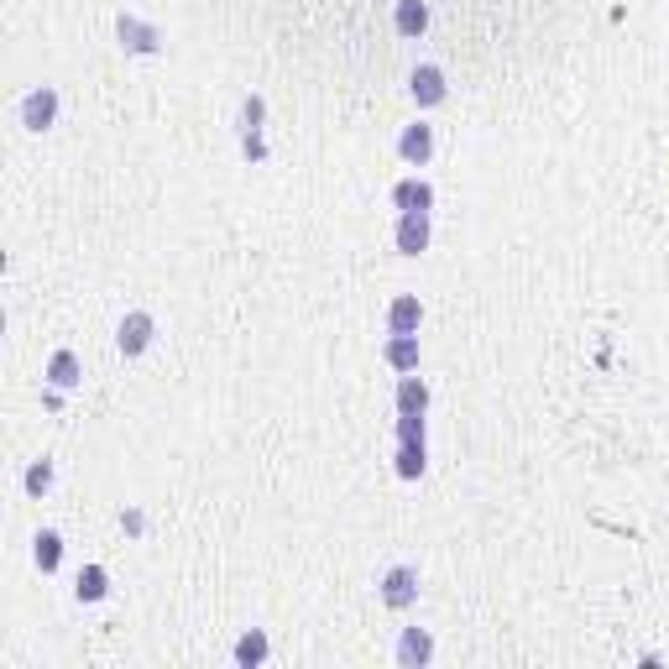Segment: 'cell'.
Here are the masks:
<instances>
[{"instance_id":"cell-1","label":"cell","mask_w":669,"mask_h":669,"mask_svg":"<svg viewBox=\"0 0 669 669\" xmlns=\"http://www.w3.org/2000/svg\"><path fill=\"white\" fill-rule=\"evenodd\" d=\"M21 126L27 131H53L58 126V89L53 84H37L21 95Z\"/></svg>"},{"instance_id":"cell-2","label":"cell","mask_w":669,"mask_h":669,"mask_svg":"<svg viewBox=\"0 0 669 669\" xmlns=\"http://www.w3.org/2000/svg\"><path fill=\"white\" fill-rule=\"evenodd\" d=\"M115 37H121L126 53H163V32H157L152 21H142L136 11H121V16H115Z\"/></svg>"},{"instance_id":"cell-3","label":"cell","mask_w":669,"mask_h":669,"mask_svg":"<svg viewBox=\"0 0 669 669\" xmlns=\"http://www.w3.org/2000/svg\"><path fill=\"white\" fill-rule=\"evenodd\" d=\"M262 121H267V100H262V95H246V100H241V115H236V126H241V147H246L251 163H262V157H267Z\"/></svg>"},{"instance_id":"cell-4","label":"cell","mask_w":669,"mask_h":669,"mask_svg":"<svg viewBox=\"0 0 669 669\" xmlns=\"http://www.w3.org/2000/svg\"><path fill=\"white\" fill-rule=\"evenodd\" d=\"M382 602L392 607V612H408L413 602H419V570L413 565H392L387 575H382Z\"/></svg>"},{"instance_id":"cell-5","label":"cell","mask_w":669,"mask_h":669,"mask_svg":"<svg viewBox=\"0 0 669 669\" xmlns=\"http://www.w3.org/2000/svg\"><path fill=\"white\" fill-rule=\"evenodd\" d=\"M408 95H413V105L419 110H434V105H445V95H450V84H445V68H434V63H419L408 74Z\"/></svg>"},{"instance_id":"cell-6","label":"cell","mask_w":669,"mask_h":669,"mask_svg":"<svg viewBox=\"0 0 669 669\" xmlns=\"http://www.w3.org/2000/svg\"><path fill=\"white\" fill-rule=\"evenodd\" d=\"M152 335H157V319L147 309H131L121 319V330H115V345H121V356H142L152 345Z\"/></svg>"},{"instance_id":"cell-7","label":"cell","mask_w":669,"mask_h":669,"mask_svg":"<svg viewBox=\"0 0 669 669\" xmlns=\"http://www.w3.org/2000/svg\"><path fill=\"white\" fill-rule=\"evenodd\" d=\"M419 325H424V304L413 293L387 304V335H419Z\"/></svg>"},{"instance_id":"cell-8","label":"cell","mask_w":669,"mask_h":669,"mask_svg":"<svg viewBox=\"0 0 669 669\" xmlns=\"http://www.w3.org/2000/svg\"><path fill=\"white\" fill-rule=\"evenodd\" d=\"M398 152H403V163H413V168H424L429 157H434V126H424V121H413V126H403V136H398Z\"/></svg>"},{"instance_id":"cell-9","label":"cell","mask_w":669,"mask_h":669,"mask_svg":"<svg viewBox=\"0 0 669 669\" xmlns=\"http://www.w3.org/2000/svg\"><path fill=\"white\" fill-rule=\"evenodd\" d=\"M398 251L403 257H419V251H429V210H419V215H403L398 220Z\"/></svg>"},{"instance_id":"cell-10","label":"cell","mask_w":669,"mask_h":669,"mask_svg":"<svg viewBox=\"0 0 669 669\" xmlns=\"http://www.w3.org/2000/svg\"><path fill=\"white\" fill-rule=\"evenodd\" d=\"M392 204H398L403 215H419V210H434V189L424 178H403V183H392Z\"/></svg>"},{"instance_id":"cell-11","label":"cell","mask_w":669,"mask_h":669,"mask_svg":"<svg viewBox=\"0 0 669 669\" xmlns=\"http://www.w3.org/2000/svg\"><path fill=\"white\" fill-rule=\"evenodd\" d=\"M434 659V638L424 633V628H403V638H398V664L403 669H424Z\"/></svg>"},{"instance_id":"cell-12","label":"cell","mask_w":669,"mask_h":669,"mask_svg":"<svg viewBox=\"0 0 669 669\" xmlns=\"http://www.w3.org/2000/svg\"><path fill=\"white\" fill-rule=\"evenodd\" d=\"M392 27H398V37H424V27H429V6L424 0H398V11H392Z\"/></svg>"},{"instance_id":"cell-13","label":"cell","mask_w":669,"mask_h":669,"mask_svg":"<svg viewBox=\"0 0 669 669\" xmlns=\"http://www.w3.org/2000/svg\"><path fill=\"white\" fill-rule=\"evenodd\" d=\"M42 377H48V387H79L84 382V366H79V356L74 351H53V361H48V372H42Z\"/></svg>"},{"instance_id":"cell-14","label":"cell","mask_w":669,"mask_h":669,"mask_svg":"<svg viewBox=\"0 0 669 669\" xmlns=\"http://www.w3.org/2000/svg\"><path fill=\"white\" fill-rule=\"evenodd\" d=\"M382 356H387L392 372H413V366H419V335H387Z\"/></svg>"},{"instance_id":"cell-15","label":"cell","mask_w":669,"mask_h":669,"mask_svg":"<svg viewBox=\"0 0 669 669\" xmlns=\"http://www.w3.org/2000/svg\"><path fill=\"white\" fill-rule=\"evenodd\" d=\"M32 560H37V570H42V575H53V570L63 565V534L42 528V534L32 539Z\"/></svg>"},{"instance_id":"cell-16","label":"cell","mask_w":669,"mask_h":669,"mask_svg":"<svg viewBox=\"0 0 669 669\" xmlns=\"http://www.w3.org/2000/svg\"><path fill=\"white\" fill-rule=\"evenodd\" d=\"M105 591H110L105 565H84L79 581H74V596H79V602H105Z\"/></svg>"},{"instance_id":"cell-17","label":"cell","mask_w":669,"mask_h":669,"mask_svg":"<svg viewBox=\"0 0 669 669\" xmlns=\"http://www.w3.org/2000/svg\"><path fill=\"white\" fill-rule=\"evenodd\" d=\"M236 664H241V669H257V664H267V633H262V628H251V633L236 643Z\"/></svg>"},{"instance_id":"cell-18","label":"cell","mask_w":669,"mask_h":669,"mask_svg":"<svg viewBox=\"0 0 669 669\" xmlns=\"http://www.w3.org/2000/svg\"><path fill=\"white\" fill-rule=\"evenodd\" d=\"M424 408H429L424 377H403V382H398V413H424Z\"/></svg>"},{"instance_id":"cell-19","label":"cell","mask_w":669,"mask_h":669,"mask_svg":"<svg viewBox=\"0 0 669 669\" xmlns=\"http://www.w3.org/2000/svg\"><path fill=\"white\" fill-rule=\"evenodd\" d=\"M398 476L403 481L424 476V440H398Z\"/></svg>"},{"instance_id":"cell-20","label":"cell","mask_w":669,"mask_h":669,"mask_svg":"<svg viewBox=\"0 0 669 669\" xmlns=\"http://www.w3.org/2000/svg\"><path fill=\"white\" fill-rule=\"evenodd\" d=\"M21 487H27V497H48L53 492V460H32L27 476H21Z\"/></svg>"},{"instance_id":"cell-21","label":"cell","mask_w":669,"mask_h":669,"mask_svg":"<svg viewBox=\"0 0 669 669\" xmlns=\"http://www.w3.org/2000/svg\"><path fill=\"white\" fill-rule=\"evenodd\" d=\"M121 523H126V534H142V528H147V518H142V513H136V507H131V513H126Z\"/></svg>"}]
</instances>
